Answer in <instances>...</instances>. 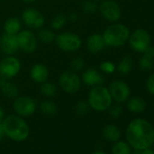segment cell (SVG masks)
Masks as SVG:
<instances>
[{
  "label": "cell",
  "instance_id": "obj_1",
  "mask_svg": "<svg viewBox=\"0 0 154 154\" xmlns=\"http://www.w3.org/2000/svg\"><path fill=\"white\" fill-rule=\"evenodd\" d=\"M125 137L131 147L136 150H143L154 143V128L148 121L136 118L128 124Z\"/></svg>",
  "mask_w": 154,
  "mask_h": 154
},
{
  "label": "cell",
  "instance_id": "obj_2",
  "mask_svg": "<svg viewBox=\"0 0 154 154\" xmlns=\"http://www.w3.org/2000/svg\"><path fill=\"white\" fill-rule=\"evenodd\" d=\"M5 134L10 140L21 142L26 140L30 134V128L24 117L17 114H10L6 116L2 122Z\"/></svg>",
  "mask_w": 154,
  "mask_h": 154
},
{
  "label": "cell",
  "instance_id": "obj_3",
  "mask_svg": "<svg viewBox=\"0 0 154 154\" xmlns=\"http://www.w3.org/2000/svg\"><path fill=\"white\" fill-rule=\"evenodd\" d=\"M87 103L91 109L95 112H105L112 104V99L108 90V87L96 85L91 87L87 96Z\"/></svg>",
  "mask_w": 154,
  "mask_h": 154
},
{
  "label": "cell",
  "instance_id": "obj_4",
  "mask_svg": "<svg viewBox=\"0 0 154 154\" xmlns=\"http://www.w3.org/2000/svg\"><path fill=\"white\" fill-rule=\"evenodd\" d=\"M130 34V30L125 25L113 23L104 30L103 37L106 46L116 48L124 45L128 42Z\"/></svg>",
  "mask_w": 154,
  "mask_h": 154
},
{
  "label": "cell",
  "instance_id": "obj_5",
  "mask_svg": "<svg viewBox=\"0 0 154 154\" xmlns=\"http://www.w3.org/2000/svg\"><path fill=\"white\" fill-rule=\"evenodd\" d=\"M54 43L61 51L65 53L76 52L83 45V41L81 37L72 32L59 33L55 35Z\"/></svg>",
  "mask_w": 154,
  "mask_h": 154
},
{
  "label": "cell",
  "instance_id": "obj_6",
  "mask_svg": "<svg viewBox=\"0 0 154 154\" xmlns=\"http://www.w3.org/2000/svg\"><path fill=\"white\" fill-rule=\"evenodd\" d=\"M58 84L62 91L68 94H73L78 92L82 86L81 76L71 69L65 70L60 74Z\"/></svg>",
  "mask_w": 154,
  "mask_h": 154
},
{
  "label": "cell",
  "instance_id": "obj_7",
  "mask_svg": "<svg viewBox=\"0 0 154 154\" xmlns=\"http://www.w3.org/2000/svg\"><path fill=\"white\" fill-rule=\"evenodd\" d=\"M22 68L20 60L15 55H6L0 61V78L12 80L17 77Z\"/></svg>",
  "mask_w": 154,
  "mask_h": 154
},
{
  "label": "cell",
  "instance_id": "obj_8",
  "mask_svg": "<svg viewBox=\"0 0 154 154\" xmlns=\"http://www.w3.org/2000/svg\"><path fill=\"white\" fill-rule=\"evenodd\" d=\"M37 108L36 101L30 96H17L13 102V110L16 114L21 117L33 115Z\"/></svg>",
  "mask_w": 154,
  "mask_h": 154
},
{
  "label": "cell",
  "instance_id": "obj_9",
  "mask_svg": "<svg viewBox=\"0 0 154 154\" xmlns=\"http://www.w3.org/2000/svg\"><path fill=\"white\" fill-rule=\"evenodd\" d=\"M21 21L30 30H39L44 27L45 23V17L43 13L36 8H27L21 15Z\"/></svg>",
  "mask_w": 154,
  "mask_h": 154
},
{
  "label": "cell",
  "instance_id": "obj_10",
  "mask_svg": "<svg viewBox=\"0 0 154 154\" xmlns=\"http://www.w3.org/2000/svg\"><path fill=\"white\" fill-rule=\"evenodd\" d=\"M128 42L131 48L134 52L143 54V52L150 45L151 38L146 30L139 28L130 34Z\"/></svg>",
  "mask_w": 154,
  "mask_h": 154
},
{
  "label": "cell",
  "instance_id": "obj_11",
  "mask_svg": "<svg viewBox=\"0 0 154 154\" xmlns=\"http://www.w3.org/2000/svg\"><path fill=\"white\" fill-rule=\"evenodd\" d=\"M19 50L26 54H34L38 48V40L34 32L30 29H22L17 34Z\"/></svg>",
  "mask_w": 154,
  "mask_h": 154
},
{
  "label": "cell",
  "instance_id": "obj_12",
  "mask_svg": "<svg viewBox=\"0 0 154 154\" xmlns=\"http://www.w3.org/2000/svg\"><path fill=\"white\" fill-rule=\"evenodd\" d=\"M101 16L111 23L118 22L122 17V9L114 0H103L98 6Z\"/></svg>",
  "mask_w": 154,
  "mask_h": 154
},
{
  "label": "cell",
  "instance_id": "obj_13",
  "mask_svg": "<svg viewBox=\"0 0 154 154\" xmlns=\"http://www.w3.org/2000/svg\"><path fill=\"white\" fill-rule=\"evenodd\" d=\"M112 101L117 103H123L128 101L131 95L130 86L123 81L114 80L112 81L108 87Z\"/></svg>",
  "mask_w": 154,
  "mask_h": 154
},
{
  "label": "cell",
  "instance_id": "obj_14",
  "mask_svg": "<svg viewBox=\"0 0 154 154\" xmlns=\"http://www.w3.org/2000/svg\"><path fill=\"white\" fill-rule=\"evenodd\" d=\"M82 83L85 85L94 87L96 85H101L104 83V77L97 69L90 67L85 69L81 75Z\"/></svg>",
  "mask_w": 154,
  "mask_h": 154
},
{
  "label": "cell",
  "instance_id": "obj_15",
  "mask_svg": "<svg viewBox=\"0 0 154 154\" xmlns=\"http://www.w3.org/2000/svg\"><path fill=\"white\" fill-rule=\"evenodd\" d=\"M0 50L6 55H15L19 50L17 35H10L5 33L1 36V44Z\"/></svg>",
  "mask_w": 154,
  "mask_h": 154
},
{
  "label": "cell",
  "instance_id": "obj_16",
  "mask_svg": "<svg viewBox=\"0 0 154 154\" xmlns=\"http://www.w3.org/2000/svg\"><path fill=\"white\" fill-rule=\"evenodd\" d=\"M29 75L34 83L37 85H41L48 80L49 70L45 63H36L31 67Z\"/></svg>",
  "mask_w": 154,
  "mask_h": 154
},
{
  "label": "cell",
  "instance_id": "obj_17",
  "mask_svg": "<svg viewBox=\"0 0 154 154\" xmlns=\"http://www.w3.org/2000/svg\"><path fill=\"white\" fill-rule=\"evenodd\" d=\"M85 46L88 52L93 54H97L101 53L105 48V43L101 34H92L90 35L85 42Z\"/></svg>",
  "mask_w": 154,
  "mask_h": 154
},
{
  "label": "cell",
  "instance_id": "obj_18",
  "mask_svg": "<svg viewBox=\"0 0 154 154\" xmlns=\"http://www.w3.org/2000/svg\"><path fill=\"white\" fill-rule=\"evenodd\" d=\"M0 91L5 97L9 99H15L19 95L18 86L11 80L0 78Z\"/></svg>",
  "mask_w": 154,
  "mask_h": 154
},
{
  "label": "cell",
  "instance_id": "obj_19",
  "mask_svg": "<svg viewBox=\"0 0 154 154\" xmlns=\"http://www.w3.org/2000/svg\"><path fill=\"white\" fill-rule=\"evenodd\" d=\"M127 109L133 113H141L146 110L147 103L145 100L140 96H134L127 101Z\"/></svg>",
  "mask_w": 154,
  "mask_h": 154
},
{
  "label": "cell",
  "instance_id": "obj_20",
  "mask_svg": "<svg viewBox=\"0 0 154 154\" xmlns=\"http://www.w3.org/2000/svg\"><path fill=\"white\" fill-rule=\"evenodd\" d=\"M103 138L111 142H116L120 140L122 137V131L120 128L114 124H107L103 129Z\"/></svg>",
  "mask_w": 154,
  "mask_h": 154
},
{
  "label": "cell",
  "instance_id": "obj_21",
  "mask_svg": "<svg viewBox=\"0 0 154 154\" xmlns=\"http://www.w3.org/2000/svg\"><path fill=\"white\" fill-rule=\"evenodd\" d=\"M22 21L17 17H9L4 24V31L7 34L17 35L22 30Z\"/></svg>",
  "mask_w": 154,
  "mask_h": 154
},
{
  "label": "cell",
  "instance_id": "obj_22",
  "mask_svg": "<svg viewBox=\"0 0 154 154\" xmlns=\"http://www.w3.org/2000/svg\"><path fill=\"white\" fill-rule=\"evenodd\" d=\"M55 34L53 29L42 27L37 32V40H39L42 44L45 45H50L53 42H54L55 39Z\"/></svg>",
  "mask_w": 154,
  "mask_h": 154
},
{
  "label": "cell",
  "instance_id": "obj_23",
  "mask_svg": "<svg viewBox=\"0 0 154 154\" xmlns=\"http://www.w3.org/2000/svg\"><path fill=\"white\" fill-rule=\"evenodd\" d=\"M39 109L41 112L46 116H54L56 114L58 111V107L56 103L50 99L42 101L39 104Z\"/></svg>",
  "mask_w": 154,
  "mask_h": 154
},
{
  "label": "cell",
  "instance_id": "obj_24",
  "mask_svg": "<svg viewBox=\"0 0 154 154\" xmlns=\"http://www.w3.org/2000/svg\"><path fill=\"white\" fill-rule=\"evenodd\" d=\"M40 93L44 97H45L47 99L54 98L57 94V86L54 84L46 81V82L41 84Z\"/></svg>",
  "mask_w": 154,
  "mask_h": 154
},
{
  "label": "cell",
  "instance_id": "obj_25",
  "mask_svg": "<svg viewBox=\"0 0 154 154\" xmlns=\"http://www.w3.org/2000/svg\"><path fill=\"white\" fill-rule=\"evenodd\" d=\"M132 64H133L132 58L130 55H125V56L122 57V59L120 61V63L116 66V70L120 73H122L123 75H126V74L130 73V72L131 71Z\"/></svg>",
  "mask_w": 154,
  "mask_h": 154
},
{
  "label": "cell",
  "instance_id": "obj_26",
  "mask_svg": "<svg viewBox=\"0 0 154 154\" xmlns=\"http://www.w3.org/2000/svg\"><path fill=\"white\" fill-rule=\"evenodd\" d=\"M112 154H131V149L128 142L118 140L112 148Z\"/></svg>",
  "mask_w": 154,
  "mask_h": 154
},
{
  "label": "cell",
  "instance_id": "obj_27",
  "mask_svg": "<svg viewBox=\"0 0 154 154\" xmlns=\"http://www.w3.org/2000/svg\"><path fill=\"white\" fill-rule=\"evenodd\" d=\"M67 21V17L64 14H58L52 19L51 27L53 30H61L65 26Z\"/></svg>",
  "mask_w": 154,
  "mask_h": 154
},
{
  "label": "cell",
  "instance_id": "obj_28",
  "mask_svg": "<svg viewBox=\"0 0 154 154\" xmlns=\"http://www.w3.org/2000/svg\"><path fill=\"white\" fill-rule=\"evenodd\" d=\"M138 65L141 71H150L154 67V58L142 54L138 61Z\"/></svg>",
  "mask_w": 154,
  "mask_h": 154
},
{
  "label": "cell",
  "instance_id": "obj_29",
  "mask_svg": "<svg viewBox=\"0 0 154 154\" xmlns=\"http://www.w3.org/2000/svg\"><path fill=\"white\" fill-rule=\"evenodd\" d=\"M70 66H71V70L79 72L81 71L84 70L85 66V63L83 57L81 56H76L73 59H72L71 63H70Z\"/></svg>",
  "mask_w": 154,
  "mask_h": 154
},
{
  "label": "cell",
  "instance_id": "obj_30",
  "mask_svg": "<svg viewBox=\"0 0 154 154\" xmlns=\"http://www.w3.org/2000/svg\"><path fill=\"white\" fill-rule=\"evenodd\" d=\"M81 8L85 14H94L98 10V6L94 0H85L82 3Z\"/></svg>",
  "mask_w": 154,
  "mask_h": 154
},
{
  "label": "cell",
  "instance_id": "obj_31",
  "mask_svg": "<svg viewBox=\"0 0 154 154\" xmlns=\"http://www.w3.org/2000/svg\"><path fill=\"white\" fill-rule=\"evenodd\" d=\"M90 109L91 108H90L87 101H84V100L79 101L75 105V112L77 115H79V116L85 115L86 113H88Z\"/></svg>",
  "mask_w": 154,
  "mask_h": 154
},
{
  "label": "cell",
  "instance_id": "obj_32",
  "mask_svg": "<svg viewBox=\"0 0 154 154\" xmlns=\"http://www.w3.org/2000/svg\"><path fill=\"white\" fill-rule=\"evenodd\" d=\"M100 70L102 72L106 73V74H111L113 73L116 70V65L110 62V61H104L103 63H101L100 64Z\"/></svg>",
  "mask_w": 154,
  "mask_h": 154
},
{
  "label": "cell",
  "instance_id": "obj_33",
  "mask_svg": "<svg viewBox=\"0 0 154 154\" xmlns=\"http://www.w3.org/2000/svg\"><path fill=\"white\" fill-rule=\"evenodd\" d=\"M109 110V113L111 115L112 118L113 119H118L122 116V107L120 105V103H117V104H114V105H111V107L108 109Z\"/></svg>",
  "mask_w": 154,
  "mask_h": 154
},
{
  "label": "cell",
  "instance_id": "obj_34",
  "mask_svg": "<svg viewBox=\"0 0 154 154\" xmlns=\"http://www.w3.org/2000/svg\"><path fill=\"white\" fill-rule=\"evenodd\" d=\"M146 88H147V91L154 95V72L151 73L149 78L147 79V82H146Z\"/></svg>",
  "mask_w": 154,
  "mask_h": 154
},
{
  "label": "cell",
  "instance_id": "obj_35",
  "mask_svg": "<svg viewBox=\"0 0 154 154\" xmlns=\"http://www.w3.org/2000/svg\"><path fill=\"white\" fill-rule=\"evenodd\" d=\"M143 54L147 55V56H149V57H152L154 58V47L152 46H149L144 52H143Z\"/></svg>",
  "mask_w": 154,
  "mask_h": 154
},
{
  "label": "cell",
  "instance_id": "obj_36",
  "mask_svg": "<svg viewBox=\"0 0 154 154\" xmlns=\"http://www.w3.org/2000/svg\"><path fill=\"white\" fill-rule=\"evenodd\" d=\"M67 19L70 22H76L77 19H78V16H77V14H75V13H72L67 17Z\"/></svg>",
  "mask_w": 154,
  "mask_h": 154
},
{
  "label": "cell",
  "instance_id": "obj_37",
  "mask_svg": "<svg viewBox=\"0 0 154 154\" xmlns=\"http://www.w3.org/2000/svg\"><path fill=\"white\" fill-rule=\"evenodd\" d=\"M5 117H6L5 111H4V109L1 106H0V123L3 122V120L5 119Z\"/></svg>",
  "mask_w": 154,
  "mask_h": 154
},
{
  "label": "cell",
  "instance_id": "obj_38",
  "mask_svg": "<svg viewBox=\"0 0 154 154\" xmlns=\"http://www.w3.org/2000/svg\"><path fill=\"white\" fill-rule=\"evenodd\" d=\"M140 154H154V149H151L150 148L140 150Z\"/></svg>",
  "mask_w": 154,
  "mask_h": 154
},
{
  "label": "cell",
  "instance_id": "obj_39",
  "mask_svg": "<svg viewBox=\"0 0 154 154\" xmlns=\"http://www.w3.org/2000/svg\"><path fill=\"white\" fill-rule=\"evenodd\" d=\"M5 136H6L5 131H4V128H3V125H2V122H1V123H0V140H2Z\"/></svg>",
  "mask_w": 154,
  "mask_h": 154
},
{
  "label": "cell",
  "instance_id": "obj_40",
  "mask_svg": "<svg viewBox=\"0 0 154 154\" xmlns=\"http://www.w3.org/2000/svg\"><path fill=\"white\" fill-rule=\"evenodd\" d=\"M21 1L26 4H32V3H35L36 0H21Z\"/></svg>",
  "mask_w": 154,
  "mask_h": 154
},
{
  "label": "cell",
  "instance_id": "obj_41",
  "mask_svg": "<svg viewBox=\"0 0 154 154\" xmlns=\"http://www.w3.org/2000/svg\"><path fill=\"white\" fill-rule=\"evenodd\" d=\"M93 154H106L104 151H102V150H96L94 152H93Z\"/></svg>",
  "mask_w": 154,
  "mask_h": 154
},
{
  "label": "cell",
  "instance_id": "obj_42",
  "mask_svg": "<svg viewBox=\"0 0 154 154\" xmlns=\"http://www.w3.org/2000/svg\"><path fill=\"white\" fill-rule=\"evenodd\" d=\"M0 44H1V35H0Z\"/></svg>",
  "mask_w": 154,
  "mask_h": 154
},
{
  "label": "cell",
  "instance_id": "obj_43",
  "mask_svg": "<svg viewBox=\"0 0 154 154\" xmlns=\"http://www.w3.org/2000/svg\"><path fill=\"white\" fill-rule=\"evenodd\" d=\"M94 1H95V2H96V1H101V0H94Z\"/></svg>",
  "mask_w": 154,
  "mask_h": 154
},
{
  "label": "cell",
  "instance_id": "obj_44",
  "mask_svg": "<svg viewBox=\"0 0 154 154\" xmlns=\"http://www.w3.org/2000/svg\"><path fill=\"white\" fill-rule=\"evenodd\" d=\"M153 149H154V143H153Z\"/></svg>",
  "mask_w": 154,
  "mask_h": 154
},
{
  "label": "cell",
  "instance_id": "obj_45",
  "mask_svg": "<svg viewBox=\"0 0 154 154\" xmlns=\"http://www.w3.org/2000/svg\"><path fill=\"white\" fill-rule=\"evenodd\" d=\"M153 106H154V103H153Z\"/></svg>",
  "mask_w": 154,
  "mask_h": 154
}]
</instances>
